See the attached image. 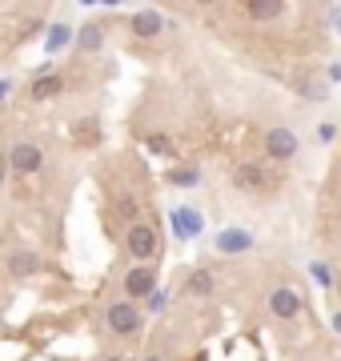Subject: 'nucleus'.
Segmentation results:
<instances>
[{
    "instance_id": "1",
    "label": "nucleus",
    "mask_w": 341,
    "mask_h": 361,
    "mask_svg": "<svg viewBox=\"0 0 341 361\" xmlns=\"http://www.w3.org/2000/svg\"><path fill=\"white\" fill-rule=\"evenodd\" d=\"M108 329L120 334V337L137 334V329H141V313H137V305H132V301H113V305H108Z\"/></svg>"
},
{
    "instance_id": "2",
    "label": "nucleus",
    "mask_w": 341,
    "mask_h": 361,
    "mask_svg": "<svg viewBox=\"0 0 341 361\" xmlns=\"http://www.w3.org/2000/svg\"><path fill=\"white\" fill-rule=\"evenodd\" d=\"M125 245H129V253L137 261H149V257H157V233L137 221V225L129 229V237H125Z\"/></svg>"
},
{
    "instance_id": "3",
    "label": "nucleus",
    "mask_w": 341,
    "mask_h": 361,
    "mask_svg": "<svg viewBox=\"0 0 341 361\" xmlns=\"http://www.w3.org/2000/svg\"><path fill=\"white\" fill-rule=\"evenodd\" d=\"M265 149H269V157H277V161H289V157H297V137H293L285 125H277V129L265 137Z\"/></svg>"
},
{
    "instance_id": "4",
    "label": "nucleus",
    "mask_w": 341,
    "mask_h": 361,
    "mask_svg": "<svg viewBox=\"0 0 341 361\" xmlns=\"http://www.w3.org/2000/svg\"><path fill=\"white\" fill-rule=\"evenodd\" d=\"M157 289V277H153V269H144V265H137V269L125 277V293H129V301H141V297H149Z\"/></svg>"
},
{
    "instance_id": "5",
    "label": "nucleus",
    "mask_w": 341,
    "mask_h": 361,
    "mask_svg": "<svg viewBox=\"0 0 341 361\" xmlns=\"http://www.w3.org/2000/svg\"><path fill=\"white\" fill-rule=\"evenodd\" d=\"M269 310H273V317H297L302 313V297L293 293V289H285V285H277L273 297H269Z\"/></svg>"
},
{
    "instance_id": "6",
    "label": "nucleus",
    "mask_w": 341,
    "mask_h": 361,
    "mask_svg": "<svg viewBox=\"0 0 341 361\" xmlns=\"http://www.w3.org/2000/svg\"><path fill=\"white\" fill-rule=\"evenodd\" d=\"M8 161H13L16 173H37V169L44 165V153H40L32 141H25V145H16L13 153H8Z\"/></svg>"
},
{
    "instance_id": "7",
    "label": "nucleus",
    "mask_w": 341,
    "mask_h": 361,
    "mask_svg": "<svg viewBox=\"0 0 341 361\" xmlns=\"http://www.w3.org/2000/svg\"><path fill=\"white\" fill-rule=\"evenodd\" d=\"M173 233H177V237H197L201 213L197 209H173Z\"/></svg>"
},
{
    "instance_id": "8",
    "label": "nucleus",
    "mask_w": 341,
    "mask_h": 361,
    "mask_svg": "<svg viewBox=\"0 0 341 361\" xmlns=\"http://www.w3.org/2000/svg\"><path fill=\"white\" fill-rule=\"evenodd\" d=\"M233 180L241 185V189H265V185H269V177H265L261 165H237L233 169Z\"/></svg>"
},
{
    "instance_id": "9",
    "label": "nucleus",
    "mask_w": 341,
    "mask_h": 361,
    "mask_svg": "<svg viewBox=\"0 0 341 361\" xmlns=\"http://www.w3.org/2000/svg\"><path fill=\"white\" fill-rule=\"evenodd\" d=\"M249 245H253V237L245 229H225L221 237H217V249H221V253H245Z\"/></svg>"
},
{
    "instance_id": "10",
    "label": "nucleus",
    "mask_w": 341,
    "mask_h": 361,
    "mask_svg": "<svg viewBox=\"0 0 341 361\" xmlns=\"http://www.w3.org/2000/svg\"><path fill=\"white\" fill-rule=\"evenodd\" d=\"M161 28H165V20H161V13H153V8H144V13L132 16V32H137V37H157Z\"/></svg>"
},
{
    "instance_id": "11",
    "label": "nucleus",
    "mask_w": 341,
    "mask_h": 361,
    "mask_svg": "<svg viewBox=\"0 0 341 361\" xmlns=\"http://www.w3.org/2000/svg\"><path fill=\"white\" fill-rule=\"evenodd\" d=\"M281 8H285V4H277V0H249V4H245V13H249L253 20H277Z\"/></svg>"
},
{
    "instance_id": "12",
    "label": "nucleus",
    "mask_w": 341,
    "mask_h": 361,
    "mask_svg": "<svg viewBox=\"0 0 341 361\" xmlns=\"http://www.w3.org/2000/svg\"><path fill=\"white\" fill-rule=\"evenodd\" d=\"M8 269H13L16 277H28V273L40 269V257L37 253H13V257H8Z\"/></svg>"
},
{
    "instance_id": "13",
    "label": "nucleus",
    "mask_w": 341,
    "mask_h": 361,
    "mask_svg": "<svg viewBox=\"0 0 341 361\" xmlns=\"http://www.w3.org/2000/svg\"><path fill=\"white\" fill-rule=\"evenodd\" d=\"M56 92H61V77H40L37 85H32V101H49Z\"/></svg>"
},
{
    "instance_id": "14",
    "label": "nucleus",
    "mask_w": 341,
    "mask_h": 361,
    "mask_svg": "<svg viewBox=\"0 0 341 361\" xmlns=\"http://www.w3.org/2000/svg\"><path fill=\"white\" fill-rule=\"evenodd\" d=\"M189 293H197V297H209L213 293V273L197 269L193 277H189Z\"/></svg>"
},
{
    "instance_id": "15",
    "label": "nucleus",
    "mask_w": 341,
    "mask_h": 361,
    "mask_svg": "<svg viewBox=\"0 0 341 361\" xmlns=\"http://www.w3.org/2000/svg\"><path fill=\"white\" fill-rule=\"evenodd\" d=\"M197 165H173V173H169V180L173 185H197Z\"/></svg>"
},
{
    "instance_id": "16",
    "label": "nucleus",
    "mask_w": 341,
    "mask_h": 361,
    "mask_svg": "<svg viewBox=\"0 0 341 361\" xmlns=\"http://www.w3.org/2000/svg\"><path fill=\"white\" fill-rule=\"evenodd\" d=\"M149 149H153V153H161V157H177V149H173V141L169 137H161V133H153V137H149Z\"/></svg>"
},
{
    "instance_id": "17",
    "label": "nucleus",
    "mask_w": 341,
    "mask_h": 361,
    "mask_svg": "<svg viewBox=\"0 0 341 361\" xmlns=\"http://www.w3.org/2000/svg\"><path fill=\"white\" fill-rule=\"evenodd\" d=\"M80 49L85 52H92V49H101V28H80Z\"/></svg>"
},
{
    "instance_id": "18",
    "label": "nucleus",
    "mask_w": 341,
    "mask_h": 361,
    "mask_svg": "<svg viewBox=\"0 0 341 361\" xmlns=\"http://www.w3.org/2000/svg\"><path fill=\"white\" fill-rule=\"evenodd\" d=\"M65 44H68V25H56L53 32H49V52L65 49Z\"/></svg>"
},
{
    "instance_id": "19",
    "label": "nucleus",
    "mask_w": 341,
    "mask_h": 361,
    "mask_svg": "<svg viewBox=\"0 0 341 361\" xmlns=\"http://www.w3.org/2000/svg\"><path fill=\"white\" fill-rule=\"evenodd\" d=\"M117 205H120V213H125V217H137V205H132L129 197H117Z\"/></svg>"
},
{
    "instance_id": "20",
    "label": "nucleus",
    "mask_w": 341,
    "mask_h": 361,
    "mask_svg": "<svg viewBox=\"0 0 341 361\" xmlns=\"http://www.w3.org/2000/svg\"><path fill=\"white\" fill-rule=\"evenodd\" d=\"M333 329H337V334H341V313H333Z\"/></svg>"
},
{
    "instance_id": "21",
    "label": "nucleus",
    "mask_w": 341,
    "mask_h": 361,
    "mask_svg": "<svg viewBox=\"0 0 341 361\" xmlns=\"http://www.w3.org/2000/svg\"><path fill=\"white\" fill-rule=\"evenodd\" d=\"M144 361H165V357H161V353H149V357H144Z\"/></svg>"
},
{
    "instance_id": "22",
    "label": "nucleus",
    "mask_w": 341,
    "mask_h": 361,
    "mask_svg": "<svg viewBox=\"0 0 341 361\" xmlns=\"http://www.w3.org/2000/svg\"><path fill=\"white\" fill-rule=\"evenodd\" d=\"M4 92H8V85H4V80H0V101H4Z\"/></svg>"
},
{
    "instance_id": "23",
    "label": "nucleus",
    "mask_w": 341,
    "mask_h": 361,
    "mask_svg": "<svg viewBox=\"0 0 341 361\" xmlns=\"http://www.w3.org/2000/svg\"><path fill=\"white\" fill-rule=\"evenodd\" d=\"M0 180H4V157H0Z\"/></svg>"
},
{
    "instance_id": "24",
    "label": "nucleus",
    "mask_w": 341,
    "mask_h": 361,
    "mask_svg": "<svg viewBox=\"0 0 341 361\" xmlns=\"http://www.w3.org/2000/svg\"><path fill=\"white\" fill-rule=\"evenodd\" d=\"M108 361H125V357H108Z\"/></svg>"
}]
</instances>
